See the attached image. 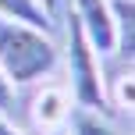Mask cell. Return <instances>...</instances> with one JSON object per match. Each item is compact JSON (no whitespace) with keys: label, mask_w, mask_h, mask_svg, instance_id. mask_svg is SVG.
<instances>
[{"label":"cell","mask_w":135,"mask_h":135,"mask_svg":"<svg viewBox=\"0 0 135 135\" xmlns=\"http://www.w3.org/2000/svg\"><path fill=\"white\" fill-rule=\"evenodd\" d=\"M57 64H61V46L54 32L0 18V71L14 89L50 78Z\"/></svg>","instance_id":"cell-1"},{"label":"cell","mask_w":135,"mask_h":135,"mask_svg":"<svg viewBox=\"0 0 135 135\" xmlns=\"http://www.w3.org/2000/svg\"><path fill=\"white\" fill-rule=\"evenodd\" d=\"M64 39H68V82H71V100L78 103V110H93V114L110 117V82L103 75V61L93 50V43L85 39L82 25L75 21V14L68 11V25H64Z\"/></svg>","instance_id":"cell-2"},{"label":"cell","mask_w":135,"mask_h":135,"mask_svg":"<svg viewBox=\"0 0 135 135\" xmlns=\"http://www.w3.org/2000/svg\"><path fill=\"white\" fill-rule=\"evenodd\" d=\"M71 14L100 57L114 54V18L107 0H71Z\"/></svg>","instance_id":"cell-3"},{"label":"cell","mask_w":135,"mask_h":135,"mask_svg":"<svg viewBox=\"0 0 135 135\" xmlns=\"http://www.w3.org/2000/svg\"><path fill=\"white\" fill-rule=\"evenodd\" d=\"M110 4V18H114V54L124 64H132L135 54V7L132 0H107Z\"/></svg>","instance_id":"cell-4"},{"label":"cell","mask_w":135,"mask_h":135,"mask_svg":"<svg viewBox=\"0 0 135 135\" xmlns=\"http://www.w3.org/2000/svg\"><path fill=\"white\" fill-rule=\"evenodd\" d=\"M36 124H39L43 132L46 128H57V124H64L68 117H71V96L64 93V89H43L39 96H36Z\"/></svg>","instance_id":"cell-5"},{"label":"cell","mask_w":135,"mask_h":135,"mask_svg":"<svg viewBox=\"0 0 135 135\" xmlns=\"http://www.w3.org/2000/svg\"><path fill=\"white\" fill-rule=\"evenodd\" d=\"M0 18L11 21H25L32 28H43V32H54V14H46L39 7V0H0Z\"/></svg>","instance_id":"cell-6"},{"label":"cell","mask_w":135,"mask_h":135,"mask_svg":"<svg viewBox=\"0 0 135 135\" xmlns=\"http://www.w3.org/2000/svg\"><path fill=\"white\" fill-rule=\"evenodd\" d=\"M68 121H71V135H121L110 124V117L93 114V110H78V114L68 117Z\"/></svg>","instance_id":"cell-7"},{"label":"cell","mask_w":135,"mask_h":135,"mask_svg":"<svg viewBox=\"0 0 135 135\" xmlns=\"http://www.w3.org/2000/svg\"><path fill=\"white\" fill-rule=\"evenodd\" d=\"M11 107H14V85L4 78V71H0V114H7Z\"/></svg>","instance_id":"cell-8"},{"label":"cell","mask_w":135,"mask_h":135,"mask_svg":"<svg viewBox=\"0 0 135 135\" xmlns=\"http://www.w3.org/2000/svg\"><path fill=\"white\" fill-rule=\"evenodd\" d=\"M0 135H25V132H21V128H14L7 117H0Z\"/></svg>","instance_id":"cell-9"},{"label":"cell","mask_w":135,"mask_h":135,"mask_svg":"<svg viewBox=\"0 0 135 135\" xmlns=\"http://www.w3.org/2000/svg\"><path fill=\"white\" fill-rule=\"evenodd\" d=\"M43 135H71V124H57V128H46V132H43Z\"/></svg>","instance_id":"cell-10"},{"label":"cell","mask_w":135,"mask_h":135,"mask_svg":"<svg viewBox=\"0 0 135 135\" xmlns=\"http://www.w3.org/2000/svg\"><path fill=\"white\" fill-rule=\"evenodd\" d=\"M57 4H61V0H39V7L46 14H54V18H57Z\"/></svg>","instance_id":"cell-11"}]
</instances>
